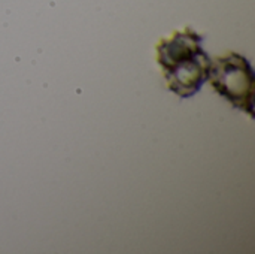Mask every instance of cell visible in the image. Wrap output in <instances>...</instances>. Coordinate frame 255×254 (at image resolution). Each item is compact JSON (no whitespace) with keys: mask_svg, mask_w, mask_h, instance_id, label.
I'll list each match as a JSON object with an SVG mask.
<instances>
[{"mask_svg":"<svg viewBox=\"0 0 255 254\" xmlns=\"http://www.w3.org/2000/svg\"><path fill=\"white\" fill-rule=\"evenodd\" d=\"M203 37L191 28L175 31L157 45V61L161 66L169 90L182 99L191 97L209 78L212 61L202 48Z\"/></svg>","mask_w":255,"mask_h":254,"instance_id":"cell-1","label":"cell"},{"mask_svg":"<svg viewBox=\"0 0 255 254\" xmlns=\"http://www.w3.org/2000/svg\"><path fill=\"white\" fill-rule=\"evenodd\" d=\"M218 94L226 97L235 108L253 117L254 72L248 60L239 54L220 57L212 63L209 78Z\"/></svg>","mask_w":255,"mask_h":254,"instance_id":"cell-2","label":"cell"}]
</instances>
